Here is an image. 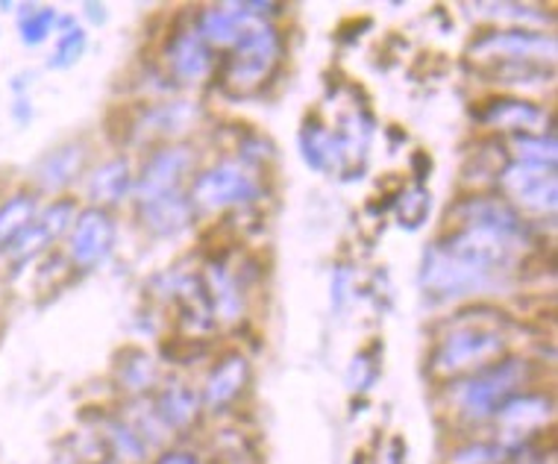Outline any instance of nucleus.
Returning <instances> with one entry per match:
<instances>
[{
	"instance_id": "obj_1",
	"label": "nucleus",
	"mask_w": 558,
	"mask_h": 464,
	"mask_svg": "<svg viewBox=\"0 0 558 464\" xmlns=\"http://www.w3.org/2000/svg\"><path fill=\"white\" fill-rule=\"evenodd\" d=\"M520 244L482 227H456L426 247L421 259V289L429 301H462L488 291Z\"/></svg>"
},
{
	"instance_id": "obj_2",
	"label": "nucleus",
	"mask_w": 558,
	"mask_h": 464,
	"mask_svg": "<svg viewBox=\"0 0 558 464\" xmlns=\"http://www.w3.org/2000/svg\"><path fill=\"white\" fill-rule=\"evenodd\" d=\"M282 53V36L270 21L253 19L241 29L239 41L232 45L230 59L223 62L227 86L235 91H253L274 74Z\"/></svg>"
},
{
	"instance_id": "obj_3",
	"label": "nucleus",
	"mask_w": 558,
	"mask_h": 464,
	"mask_svg": "<svg viewBox=\"0 0 558 464\" xmlns=\"http://www.w3.org/2000/svg\"><path fill=\"white\" fill-rule=\"evenodd\" d=\"M526 362L520 358H497L488 368L468 374L452 388V403L464 417H488L509 400L520 394L518 388L526 382Z\"/></svg>"
},
{
	"instance_id": "obj_4",
	"label": "nucleus",
	"mask_w": 558,
	"mask_h": 464,
	"mask_svg": "<svg viewBox=\"0 0 558 464\" xmlns=\"http://www.w3.org/2000/svg\"><path fill=\"white\" fill-rule=\"evenodd\" d=\"M506 353V339L497 329L488 327H459L435 347L433 370L441 377H459V374H476L488 368Z\"/></svg>"
},
{
	"instance_id": "obj_5",
	"label": "nucleus",
	"mask_w": 558,
	"mask_h": 464,
	"mask_svg": "<svg viewBox=\"0 0 558 464\" xmlns=\"http://www.w3.org/2000/svg\"><path fill=\"white\" fill-rule=\"evenodd\" d=\"M497 183L502 188V200L511 204L514 209H526L535 215H553L558 204V180L556 164L544 162H526V159H514V162L502 164L497 174Z\"/></svg>"
},
{
	"instance_id": "obj_6",
	"label": "nucleus",
	"mask_w": 558,
	"mask_h": 464,
	"mask_svg": "<svg viewBox=\"0 0 558 464\" xmlns=\"http://www.w3.org/2000/svg\"><path fill=\"white\" fill-rule=\"evenodd\" d=\"M259 197L262 185L235 162H218L206 168L203 174L194 176L192 188H189V200H192L194 209H203V212L247 206Z\"/></svg>"
},
{
	"instance_id": "obj_7",
	"label": "nucleus",
	"mask_w": 558,
	"mask_h": 464,
	"mask_svg": "<svg viewBox=\"0 0 558 464\" xmlns=\"http://www.w3.org/2000/svg\"><path fill=\"white\" fill-rule=\"evenodd\" d=\"M471 57L482 62H553L556 59V39L549 33H535V29L509 27L485 33L471 45Z\"/></svg>"
},
{
	"instance_id": "obj_8",
	"label": "nucleus",
	"mask_w": 558,
	"mask_h": 464,
	"mask_svg": "<svg viewBox=\"0 0 558 464\" xmlns=\"http://www.w3.org/2000/svg\"><path fill=\"white\" fill-rule=\"evenodd\" d=\"M116 221L107 209L88 206L77 215L74 230H71V261L77 265L80 271H92L100 268L104 261L116 251Z\"/></svg>"
},
{
	"instance_id": "obj_9",
	"label": "nucleus",
	"mask_w": 558,
	"mask_h": 464,
	"mask_svg": "<svg viewBox=\"0 0 558 464\" xmlns=\"http://www.w3.org/2000/svg\"><path fill=\"white\" fill-rule=\"evenodd\" d=\"M194 150L189 145H165L159 147L142 168V174L135 180V197L147 204L165 194H177L183 188L185 174L192 171Z\"/></svg>"
},
{
	"instance_id": "obj_10",
	"label": "nucleus",
	"mask_w": 558,
	"mask_h": 464,
	"mask_svg": "<svg viewBox=\"0 0 558 464\" xmlns=\"http://www.w3.org/2000/svg\"><path fill=\"white\" fill-rule=\"evenodd\" d=\"M459 227H482L492 230L497 235H506L511 242H518L520 247L530 242V227L520 218V212L511 204H506L502 197H492V194H476L468 197L456 206L450 215Z\"/></svg>"
},
{
	"instance_id": "obj_11",
	"label": "nucleus",
	"mask_w": 558,
	"mask_h": 464,
	"mask_svg": "<svg viewBox=\"0 0 558 464\" xmlns=\"http://www.w3.org/2000/svg\"><path fill=\"white\" fill-rule=\"evenodd\" d=\"M480 121L494 130H506L511 136H535L549 126V115L526 97H492L480 107Z\"/></svg>"
},
{
	"instance_id": "obj_12",
	"label": "nucleus",
	"mask_w": 558,
	"mask_h": 464,
	"mask_svg": "<svg viewBox=\"0 0 558 464\" xmlns=\"http://www.w3.org/2000/svg\"><path fill=\"white\" fill-rule=\"evenodd\" d=\"M168 69L173 80L183 86H197L209 77L215 69L213 48L201 39L197 29H183L177 33L168 45Z\"/></svg>"
},
{
	"instance_id": "obj_13",
	"label": "nucleus",
	"mask_w": 558,
	"mask_h": 464,
	"mask_svg": "<svg viewBox=\"0 0 558 464\" xmlns=\"http://www.w3.org/2000/svg\"><path fill=\"white\" fill-rule=\"evenodd\" d=\"M247 382H251V365H247V358L239 356V353L221 358L215 365L213 374H209V379H206L203 406L213 408V412H221V408L232 406L244 394Z\"/></svg>"
},
{
	"instance_id": "obj_14",
	"label": "nucleus",
	"mask_w": 558,
	"mask_h": 464,
	"mask_svg": "<svg viewBox=\"0 0 558 464\" xmlns=\"http://www.w3.org/2000/svg\"><path fill=\"white\" fill-rule=\"evenodd\" d=\"M549 415H553V403L544 394H514L494 412L506 438L530 436L547 424Z\"/></svg>"
},
{
	"instance_id": "obj_15",
	"label": "nucleus",
	"mask_w": 558,
	"mask_h": 464,
	"mask_svg": "<svg viewBox=\"0 0 558 464\" xmlns=\"http://www.w3.org/2000/svg\"><path fill=\"white\" fill-rule=\"evenodd\" d=\"M256 19L247 3H223V7H209V10L201 15V39L209 45V48H232L239 41L241 29L247 27L251 21Z\"/></svg>"
},
{
	"instance_id": "obj_16",
	"label": "nucleus",
	"mask_w": 558,
	"mask_h": 464,
	"mask_svg": "<svg viewBox=\"0 0 558 464\" xmlns=\"http://www.w3.org/2000/svg\"><path fill=\"white\" fill-rule=\"evenodd\" d=\"M194 206L189 200V194H165V197H156V200H147L142 204V221L154 235H180L185 227H192Z\"/></svg>"
},
{
	"instance_id": "obj_17",
	"label": "nucleus",
	"mask_w": 558,
	"mask_h": 464,
	"mask_svg": "<svg viewBox=\"0 0 558 464\" xmlns=\"http://www.w3.org/2000/svg\"><path fill=\"white\" fill-rule=\"evenodd\" d=\"M86 145L83 142H68V145L57 147L53 154H48L41 159L39 171H36V180H39L41 188L48 192H57V188H65L83 174L86 168Z\"/></svg>"
},
{
	"instance_id": "obj_18",
	"label": "nucleus",
	"mask_w": 558,
	"mask_h": 464,
	"mask_svg": "<svg viewBox=\"0 0 558 464\" xmlns=\"http://www.w3.org/2000/svg\"><path fill=\"white\" fill-rule=\"evenodd\" d=\"M130 188H133V174L126 159H109L88 180V197L95 200L97 209L121 204Z\"/></svg>"
},
{
	"instance_id": "obj_19",
	"label": "nucleus",
	"mask_w": 558,
	"mask_h": 464,
	"mask_svg": "<svg viewBox=\"0 0 558 464\" xmlns=\"http://www.w3.org/2000/svg\"><path fill=\"white\" fill-rule=\"evenodd\" d=\"M197 408H201V396L194 394L185 382H168L156 396V417L171 429L192 426Z\"/></svg>"
},
{
	"instance_id": "obj_20",
	"label": "nucleus",
	"mask_w": 558,
	"mask_h": 464,
	"mask_svg": "<svg viewBox=\"0 0 558 464\" xmlns=\"http://www.w3.org/2000/svg\"><path fill=\"white\" fill-rule=\"evenodd\" d=\"M203 285L213 303V312L223 320H235L241 312V291L239 280L232 277L221 261H209V268L203 273Z\"/></svg>"
},
{
	"instance_id": "obj_21",
	"label": "nucleus",
	"mask_w": 558,
	"mask_h": 464,
	"mask_svg": "<svg viewBox=\"0 0 558 464\" xmlns=\"http://www.w3.org/2000/svg\"><path fill=\"white\" fill-rule=\"evenodd\" d=\"M33 221H36V197L33 194L10 197L0 206V247H10Z\"/></svg>"
},
{
	"instance_id": "obj_22",
	"label": "nucleus",
	"mask_w": 558,
	"mask_h": 464,
	"mask_svg": "<svg viewBox=\"0 0 558 464\" xmlns=\"http://www.w3.org/2000/svg\"><path fill=\"white\" fill-rule=\"evenodd\" d=\"M118 379L126 391L142 394L156 382V365L154 358L142 353V350H126L121 362H118Z\"/></svg>"
},
{
	"instance_id": "obj_23",
	"label": "nucleus",
	"mask_w": 558,
	"mask_h": 464,
	"mask_svg": "<svg viewBox=\"0 0 558 464\" xmlns=\"http://www.w3.org/2000/svg\"><path fill=\"white\" fill-rule=\"evenodd\" d=\"M429 209H433V194L426 192L424 185H414V188L400 194L397 221H400L403 230H421L426 218H429Z\"/></svg>"
},
{
	"instance_id": "obj_24",
	"label": "nucleus",
	"mask_w": 558,
	"mask_h": 464,
	"mask_svg": "<svg viewBox=\"0 0 558 464\" xmlns=\"http://www.w3.org/2000/svg\"><path fill=\"white\" fill-rule=\"evenodd\" d=\"M194 121V107L189 103H171V107L150 109L142 126L147 124V136H162V133H177Z\"/></svg>"
},
{
	"instance_id": "obj_25",
	"label": "nucleus",
	"mask_w": 558,
	"mask_h": 464,
	"mask_svg": "<svg viewBox=\"0 0 558 464\" xmlns=\"http://www.w3.org/2000/svg\"><path fill=\"white\" fill-rule=\"evenodd\" d=\"M74 221H77V204L74 200H57V204H50V209L41 215L39 227L45 232V239L48 244H53L57 239H62L68 230H74Z\"/></svg>"
},
{
	"instance_id": "obj_26",
	"label": "nucleus",
	"mask_w": 558,
	"mask_h": 464,
	"mask_svg": "<svg viewBox=\"0 0 558 464\" xmlns=\"http://www.w3.org/2000/svg\"><path fill=\"white\" fill-rule=\"evenodd\" d=\"M514 147H518V159L526 162H544L556 164L558 145L553 133H535V136H514Z\"/></svg>"
},
{
	"instance_id": "obj_27",
	"label": "nucleus",
	"mask_w": 558,
	"mask_h": 464,
	"mask_svg": "<svg viewBox=\"0 0 558 464\" xmlns=\"http://www.w3.org/2000/svg\"><path fill=\"white\" fill-rule=\"evenodd\" d=\"M476 10L492 12V19H509L518 24H553L549 12H544L541 7H530V3H482Z\"/></svg>"
},
{
	"instance_id": "obj_28",
	"label": "nucleus",
	"mask_w": 558,
	"mask_h": 464,
	"mask_svg": "<svg viewBox=\"0 0 558 464\" xmlns=\"http://www.w3.org/2000/svg\"><path fill=\"white\" fill-rule=\"evenodd\" d=\"M57 24V12L53 10H24V15L19 19V29L24 45H41L48 39V33Z\"/></svg>"
},
{
	"instance_id": "obj_29",
	"label": "nucleus",
	"mask_w": 558,
	"mask_h": 464,
	"mask_svg": "<svg viewBox=\"0 0 558 464\" xmlns=\"http://www.w3.org/2000/svg\"><path fill=\"white\" fill-rule=\"evenodd\" d=\"M83 50H86V33L80 27L65 29V36H62V39L57 41V48H53L50 65H53V69H71V65H77L80 62Z\"/></svg>"
},
{
	"instance_id": "obj_30",
	"label": "nucleus",
	"mask_w": 558,
	"mask_h": 464,
	"mask_svg": "<svg viewBox=\"0 0 558 464\" xmlns=\"http://www.w3.org/2000/svg\"><path fill=\"white\" fill-rule=\"evenodd\" d=\"M506 459L502 444H468L450 455V464H500Z\"/></svg>"
},
{
	"instance_id": "obj_31",
	"label": "nucleus",
	"mask_w": 558,
	"mask_h": 464,
	"mask_svg": "<svg viewBox=\"0 0 558 464\" xmlns=\"http://www.w3.org/2000/svg\"><path fill=\"white\" fill-rule=\"evenodd\" d=\"M109 441H112V447H116L124 459H142L147 450L142 436L133 432V429H126L124 424H112V429H109Z\"/></svg>"
},
{
	"instance_id": "obj_32",
	"label": "nucleus",
	"mask_w": 558,
	"mask_h": 464,
	"mask_svg": "<svg viewBox=\"0 0 558 464\" xmlns=\"http://www.w3.org/2000/svg\"><path fill=\"white\" fill-rule=\"evenodd\" d=\"M156 464H201V459L192 453H168L162 455Z\"/></svg>"
}]
</instances>
